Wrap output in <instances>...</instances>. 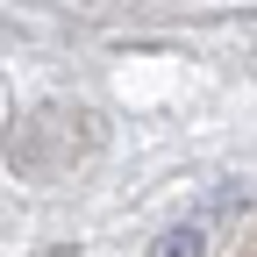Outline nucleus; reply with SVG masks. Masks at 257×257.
I'll return each instance as SVG.
<instances>
[{
	"label": "nucleus",
	"mask_w": 257,
	"mask_h": 257,
	"mask_svg": "<svg viewBox=\"0 0 257 257\" xmlns=\"http://www.w3.org/2000/svg\"><path fill=\"white\" fill-rule=\"evenodd\" d=\"M200 250H207V236H200V229H172L150 257H200Z\"/></svg>",
	"instance_id": "obj_1"
}]
</instances>
